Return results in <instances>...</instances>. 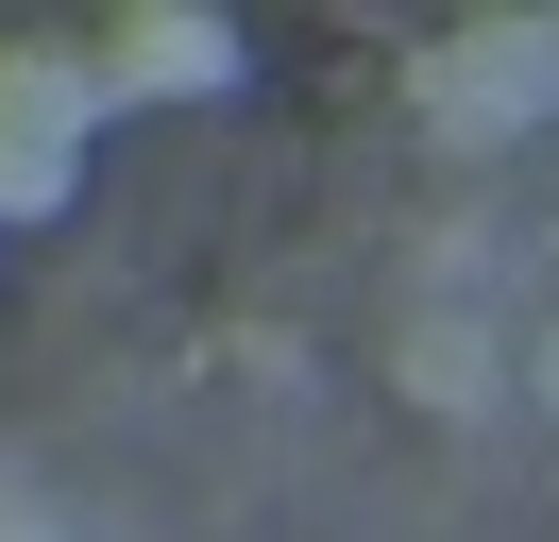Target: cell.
Wrapping results in <instances>:
<instances>
[{
  "instance_id": "obj_1",
  "label": "cell",
  "mask_w": 559,
  "mask_h": 542,
  "mask_svg": "<svg viewBox=\"0 0 559 542\" xmlns=\"http://www.w3.org/2000/svg\"><path fill=\"white\" fill-rule=\"evenodd\" d=\"M85 136H103L85 51H69V34H0V237H17V221H69Z\"/></svg>"
},
{
  "instance_id": "obj_2",
  "label": "cell",
  "mask_w": 559,
  "mask_h": 542,
  "mask_svg": "<svg viewBox=\"0 0 559 542\" xmlns=\"http://www.w3.org/2000/svg\"><path fill=\"white\" fill-rule=\"evenodd\" d=\"M85 85H103V119H119V102H204V85H238V17H204V0H136V17L85 34Z\"/></svg>"
}]
</instances>
